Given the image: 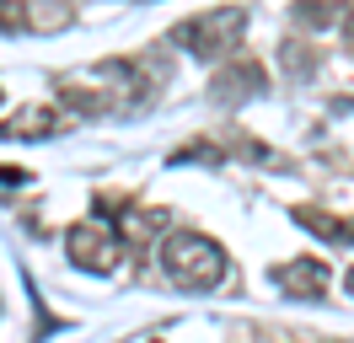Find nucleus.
<instances>
[{
    "mask_svg": "<svg viewBox=\"0 0 354 343\" xmlns=\"http://www.w3.org/2000/svg\"><path fill=\"white\" fill-rule=\"evenodd\" d=\"M22 183H27L22 167H0V188H22Z\"/></svg>",
    "mask_w": 354,
    "mask_h": 343,
    "instance_id": "9d476101",
    "label": "nucleus"
},
{
    "mask_svg": "<svg viewBox=\"0 0 354 343\" xmlns=\"http://www.w3.org/2000/svg\"><path fill=\"white\" fill-rule=\"evenodd\" d=\"M344 290H349V295H354V263H349V279H344Z\"/></svg>",
    "mask_w": 354,
    "mask_h": 343,
    "instance_id": "9b49d317",
    "label": "nucleus"
},
{
    "mask_svg": "<svg viewBox=\"0 0 354 343\" xmlns=\"http://www.w3.org/2000/svg\"><path fill=\"white\" fill-rule=\"evenodd\" d=\"M274 284H279L290 300H322V290H328V263H317V257L285 263V268L274 274Z\"/></svg>",
    "mask_w": 354,
    "mask_h": 343,
    "instance_id": "39448f33",
    "label": "nucleus"
},
{
    "mask_svg": "<svg viewBox=\"0 0 354 343\" xmlns=\"http://www.w3.org/2000/svg\"><path fill=\"white\" fill-rule=\"evenodd\" d=\"M65 252L75 268H91V274H113L118 268V257H124V247H118V236L102 225V220H75L65 231Z\"/></svg>",
    "mask_w": 354,
    "mask_h": 343,
    "instance_id": "7ed1b4c3",
    "label": "nucleus"
},
{
    "mask_svg": "<svg viewBox=\"0 0 354 343\" xmlns=\"http://www.w3.org/2000/svg\"><path fill=\"white\" fill-rule=\"evenodd\" d=\"M54 129H59V113L48 102H32V107L11 113V118L0 124V140H48Z\"/></svg>",
    "mask_w": 354,
    "mask_h": 343,
    "instance_id": "0eeeda50",
    "label": "nucleus"
},
{
    "mask_svg": "<svg viewBox=\"0 0 354 343\" xmlns=\"http://www.w3.org/2000/svg\"><path fill=\"white\" fill-rule=\"evenodd\" d=\"M247 33V11L242 6H225V11H204L183 27V43L199 54V59H215V54H231Z\"/></svg>",
    "mask_w": 354,
    "mask_h": 343,
    "instance_id": "f03ea898",
    "label": "nucleus"
},
{
    "mask_svg": "<svg viewBox=\"0 0 354 343\" xmlns=\"http://www.w3.org/2000/svg\"><path fill=\"white\" fill-rule=\"evenodd\" d=\"M344 11L338 6H301V21H311V27H328V21H338Z\"/></svg>",
    "mask_w": 354,
    "mask_h": 343,
    "instance_id": "1a4fd4ad",
    "label": "nucleus"
},
{
    "mask_svg": "<svg viewBox=\"0 0 354 343\" xmlns=\"http://www.w3.org/2000/svg\"><path fill=\"white\" fill-rule=\"evenodd\" d=\"M209 91H215V102H247L252 91H263V64H252V59H242V64H225L221 75L209 81Z\"/></svg>",
    "mask_w": 354,
    "mask_h": 343,
    "instance_id": "423d86ee",
    "label": "nucleus"
},
{
    "mask_svg": "<svg viewBox=\"0 0 354 343\" xmlns=\"http://www.w3.org/2000/svg\"><path fill=\"white\" fill-rule=\"evenodd\" d=\"M295 220H301L306 231L328 236V241H354V225H338V220H333V214H322V210H295Z\"/></svg>",
    "mask_w": 354,
    "mask_h": 343,
    "instance_id": "6e6552de",
    "label": "nucleus"
},
{
    "mask_svg": "<svg viewBox=\"0 0 354 343\" xmlns=\"http://www.w3.org/2000/svg\"><path fill=\"white\" fill-rule=\"evenodd\" d=\"M161 268L177 290H194V295H209L221 290L225 274H231V257H225L221 241H209L204 231H167L161 241Z\"/></svg>",
    "mask_w": 354,
    "mask_h": 343,
    "instance_id": "f257e3e1",
    "label": "nucleus"
},
{
    "mask_svg": "<svg viewBox=\"0 0 354 343\" xmlns=\"http://www.w3.org/2000/svg\"><path fill=\"white\" fill-rule=\"evenodd\" d=\"M75 21V6H44V0H22V6H0V27H22V33H65Z\"/></svg>",
    "mask_w": 354,
    "mask_h": 343,
    "instance_id": "20e7f679",
    "label": "nucleus"
}]
</instances>
